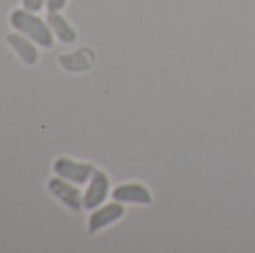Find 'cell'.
I'll return each instance as SVG.
<instances>
[{
    "label": "cell",
    "mask_w": 255,
    "mask_h": 253,
    "mask_svg": "<svg viewBox=\"0 0 255 253\" xmlns=\"http://www.w3.org/2000/svg\"><path fill=\"white\" fill-rule=\"evenodd\" d=\"M10 25L17 32L31 38L32 42L40 48H52L53 46L52 29H50L46 19L36 15V11L25 10V8L13 10L10 13Z\"/></svg>",
    "instance_id": "obj_1"
},
{
    "label": "cell",
    "mask_w": 255,
    "mask_h": 253,
    "mask_svg": "<svg viewBox=\"0 0 255 253\" xmlns=\"http://www.w3.org/2000/svg\"><path fill=\"white\" fill-rule=\"evenodd\" d=\"M53 171L59 177L71 181L75 185H86L92 179L96 168L92 164H86V162H76V160L67 158V156H59L53 162Z\"/></svg>",
    "instance_id": "obj_2"
},
{
    "label": "cell",
    "mask_w": 255,
    "mask_h": 253,
    "mask_svg": "<svg viewBox=\"0 0 255 253\" xmlns=\"http://www.w3.org/2000/svg\"><path fill=\"white\" fill-rule=\"evenodd\" d=\"M124 204L122 202H111V204H101L99 208L92 210V215L88 217V232L90 234H97L107 227L115 225L124 217Z\"/></svg>",
    "instance_id": "obj_3"
},
{
    "label": "cell",
    "mask_w": 255,
    "mask_h": 253,
    "mask_svg": "<svg viewBox=\"0 0 255 253\" xmlns=\"http://www.w3.org/2000/svg\"><path fill=\"white\" fill-rule=\"evenodd\" d=\"M48 190L52 192L55 198H59L63 206H67L69 210L80 211L84 208V200H82V192L80 189H76L75 183L63 179L59 175H55L48 181Z\"/></svg>",
    "instance_id": "obj_4"
},
{
    "label": "cell",
    "mask_w": 255,
    "mask_h": 253,
    "mask_svg": "<svg viewBox=\"0 0 255 253\" xmlns=\"http://www.w3.org/2000/svg\"><path fill=\"white\" fill-rule=\"evenodd\" d=\"M111 194V179L103 169H96L92 179L88 181V189H86L84 196V208L86 210H96L101 204H105L107 196Z\"/></svg>",
    "instance_id": "obj_5"
},
{
    "label": "cell",
    "mask_w": 255,
    "mask_h": 253,
    "mask_svg": "<svg viewBox=\"0 0 255 253\" xmlns=\"http://www.w3.org/2000/svg\"><path fill=\"white\" fill-rule=\"evenodd\" d=\"M113 200L122 204H135V206H150L152 194L141 183H122L113 189Z\"/></svg>",
    "instance_id": "obj_6"
},
{
    "label": "cell",
    "mask_w": 255,
    "mask_h": 253,
    "mask_svg": "<svg viewBox=\"0 0 255 253\" xmlns=\"http://www.w3.org/2000/svg\"><path fill=\"white\" fill-rule=\"evenodd\" d=\"M6 42L11 46V50L15 52V55L21 59L25 65H36V61L40 59V53L36 50V44L32 42L31 38H27L21 32H10L6 34Z\"/></svg>",
    "instance_id": "obj_7"
},
{
    "label": "cell",
    "mask_w": 255,
    "mask_h": 253,
    "mask_svg": "<svg viewBox=\"0 0 255 253\" xmlns=\"http://www.w3.org/2000/svg\"><path fill=\"white\" fill-rule=\"evenodd\" d=\"M94 61H96V57H94L92 50H88V48L59 55V65L69 73H86L94 67Z\"/></svg>",
    "instance_id": "obj_8"
},
{
    "label": "cell",
    "mask_w": 255,
    "mask_h": 253,
    "mask_svg": "<svg viewBox=\"0 0 255 253\" xmlns=\"http://www.w3.org/2000/svg\"><path fill=\"white\" fill-rule=\"evenodd\" d=\"M46 21H48V25H50L53 36H55L59 42H63V44H75L76 42L78 34H76L75 27L67 21L59 11H48Z\"/></svg>",
    "instance_id": "obj_9"
},
{
    "label": "cell",
    "mask_w": 255,
    "mask_h": 253,
    "mask_svg": "<svg viewBox=\"0 0 255 253\" xmlns=\"http://www.w3.org/2000/svg\"><path fill=\"white\" fill-rule=\"evenodd\" d=\"M46 6V0H23V8L25 10H31V11H38L42 10Z\"/></svg>",
    "instance_id": "obj_10"
},
{
    "label": "cell",
    "mask_w": 255,
    "mask_h": 253,
    "mask_svg": "<svg viewBox=\"0 0 255 253\" xmlns=\"http://www.w3.org/2000/svg\"><path fill=\"white\" fill-rule=\"evenodd\" d=\"M67 6V0H46L48 11H61Z\"/></svg>",
    "instance_id": "obj_11"
}]
</instances>
